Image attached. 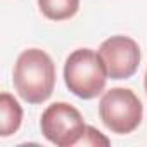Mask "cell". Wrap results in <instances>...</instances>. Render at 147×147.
Masks as SVG:
<instances>
[{"instance_id": "obj_1", "label": "cell", "mask_w": 147, "mask_h": 147, "mask_svg": "<svg viewBox=\"0 0 147 147\" xmlns=\"http://www.w3.org/2000/svg\"><path fill=\"white\" fill-rule=\"evenodd\" d=\"M55 87V64L40 49L21 52L14 66V88L28 104L45 102Z\"/></svg>"}, {"instance_id": "obj_2", "label": "cell", "mask_w": 147, "mask_h": 147, "mask_svg": "<svg viewBox=\"0 0 147 147\" xmlns=\"http://www.w3.org/2000/svg\"><path fill=\"white\" fill-rule=\"evenodd\" d=\"M64 82L71 94L83 100L100 95L106 88L107 69L99 52L92 49H78L66 59Z\"/></svg>"}, {"instance_id": "obj_3", "label": "cell", "mask_w": 147, "mask_h": 147, "mask_svg": "<svg viewBox=\"0 0 147 147\" xmlns=\"http://www.w3.org/2000/svg\"><path fill=\"white\" fill-rule=\"evenodd\" d=\"M99 116L107 130L118 135L131 133L142 121L144 107L130 88H111L99 102Z\"/></svg>"}, {"instance_id": "obj_4", "label": "cell", "mask_w": 147, "mask_h": 147, "mask_svg": "<svg viewBox=\"0 0 147 147\" xmlns=\"http://www.w3.org/2000/svg\"><path fill=\"white\" fill-rule=\"evenodd\" d=\"M40 128L43 137L57 147L78 145L87 131L82 113L67 102L50 104L42 114Z\"/></svg>"}, {"instance_id": "obj_5", "label": "cell", "mask_w": 147, "mask_h": 147, "mask_svg": "<svg viewBox=\"0 0 147 147\" xmlns=\"http://www.w3.org/2000/svg\"><path fill=\"white\" fill-rule=\"evenodd\" d=\"M99 54L106 64L107 76L111 80L131 78L140 64L138 43L125 35H116L104 40L99 47Z\"/></svg>"}, {"instance_id": "obj_6", "label": "cell", "mask_w": 147, "mask_h": 147, "mask_svg": "<svg viewBox=\"0 0 147 147\" xmlns=\"http://www.w3.org/2000/svg\"><path fill=\"white\" fill-rule=\"evenodd\" d=\"M23 121V109L19 102L7 92L0 95V135L9 137L16 133Z\"/></svg>"}, {"instance_id": "obj_7", "label": "cell", "mask_w": 147, "mask_h": 147, "mask_svg": "<svg viewBox=\"0 0 147 147\" xmlns=\"http://www.w3.org/2000/svg\"><path fill=\"white\" fill-rule=\"evenodd\" d=\"M40 12L50 21L71 19L80 9V0H38Z\"/></svg>"}, {"instance_id": "obj_8", "label": "cell", "mask_w": 147, "mask_h": 147, "mask_svg": "<svg viewBox=\"0 0 147 147\" xmlns=\"http://www.w3.org/2000/svg\"><path fill=\"white\" fill-rule=\"evenodd\" d=\"M80 144H83V145H99V144L109 145V140H107L106 137H102V133H100L99 130H95L94 126H87L85 137L82 138Z\"/></svg>"}, {"instance_id": "obj_9", "label": "cell", "mask_w": 147, "mask_h": 147, "mask_svg": "<svg viewBox=\"0 0 147 147\" xmlns=\"http://www.w3.org/2000/svg\"><path fill=\"white\" fill-rule=\"evenodd\" d=\"M144 87H145V92H147V71H145V78H144Z\"/></svg>"}]
</instances>
